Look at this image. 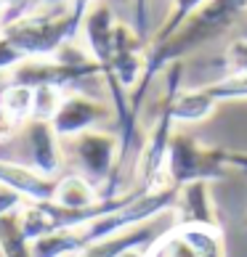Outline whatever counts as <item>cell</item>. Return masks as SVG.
I'll return each mask as SVG.
<instances>
[{
	"label": "cell",
	"instance_id": "3",
	"mask_svg": "<svg viewBox=\"0 0 247 257\" xmlns=\"http://www.w3.org/2000/svg\"><path fill=\"white\" fill-rule=\"evenodd\" d=\"M72 151L77 157L83 178L96 186V191L99 186H107L117 162V138L101 130H88L72 141Z\"/></svg>",
	"mask_w": 247,
	"mask_h": 257
},
{
	"label": "cell",
	"instance_id": "16",
	"mask_svg": "<svg viewBox=\"0 0 247 257\" xmlns=\"http://www.w3.org/2000/svg\"><path fill=\"white\" fill-rule=\"evenodd\" d=\"M64 101V93L59 88H51V85H43V88H35V109H32V119H43L51 122L56 117Z\"/></svg>",
	"mask_w": 247,
	"mask_h": 257
},
{
	"label": "cell",
	"instance_id": "9",
	"mask_svg": "<svg viewBox=\"0 0 247 257\" xmlns=\"http://www.w3.org/2000/svg\"><path fill=\"white\" fill-rule=\"evenodd\" d=\"M215 109V101L207 96L205 88H197V90H181L178 98L173 101V119L178 125H192V122H202L213 114Z\"/></svg>",
	"mask_w": 247,
	"mask_h": 257
},
{
	"label": "cell",
	"instance_id": "10",
	"mask_svg": "<svg viewBox=\"0 0 247 257\" xmlns=\"http://www.w3.org/2000/svg\"><path fill=\"white\" fill-rule=\"evenodd\" d=\"M0 257H32V244L22 231V209L0 217Z\"/></svg>",
	"mask_w": 247,
	"mask_h": 257
},
{
	"label": "cell",
	"instance_id": "18",
	"mask_svg": "<svg viewBox=\"0 0 247 257\" xmlns=\"http://www.w3.org/2000/svg\"><path fill=\"white\" fill-rule=\"evenodd\" d=\"M96 6V0H66V19H69V27H72V35L80 37L83 32V22L88 11Z\"/></svg>",
	"mask_w": 247,
	"mask_h": 257
},
{
	"label": "cell",
	"instance_id": "11",
	"mask_svg": "<svg viewBox=\"0 0 247 257\" xmlns=\"http://www.w3.org/2000/svg\"><path fill=\"white\" fill-rule=\"evenodd\" d=\"M80 249V231H56L32 241V257H74Z\"/></svg>",
	"mask_w": 247,
	"mask_h": 257
},
{
	"label": "cell",
	"instance_id": "14",
	"mask_svg": "<svg viewBox=\"0 0 247 257\" xmlns=\"http://www.w3.org/2000/svg\"><path fill=\"white\" fill-rule=\"evenodd\" d=\"M205 90L215 103L218 101H242L247 98V74H226L223 80L205 85Z\"/></svg>",
	"mask_w": 247,
	"mask_h": 257
},
{
	"label": "cell",
	"instance_id": "8",
	"mask_svg": "<svg viewBox=\"0 0 247 257\" xmlns=\"http://www.w3.org/2000/svg\"><path fill=\"white\" fill-rule=\"evenodd\" d=\"M99 202L101 199H99L96 186L88 183L83 175H66L61 180H56L53 204H59L64 209H88Z\"/></svg>",
	"mask_w": 247,
	"mask_h": 257
},
{
	"label": "cell",
	"instance_id": "21",
	"mask_svg": "<svg viewBox=\"0 0 247 257\" xmlns=\"http://www.w3.org/2000/svg\"><path fill=\"white\" fill-rule=\"evenodd\" d=\"M146 27H149V0H133V30L144 40H146Z\"/></svg>",
	"mask_w": 247,
	"mask_h": 257
},
{
	"label": "cell",
	"instance_id": "5",
	"mask_svg": "<svg viewBox=\"0 0 247 257\" xmlns=\"http://www.w3.org/2000/svg\"><path fill=\"white\" fill-rule=\"evenodd\" d=\"M115 32H117V19L112 14V8L104 3H96L88 11V16H85L80 35L85 37V48H88L91 59L101 66V72H107L112 64Z\"/></svg>",
	"mask_w": 247,
	"mask_h": 257
},
{
	"label": "cell",
	"instance_id": "15",
	"mask_svg": "<svg viewBox=\"0 0 247 257\" xmlns=\"http://www.w3.org/2000/svg\"><path fill=\"white\" fill-rule=\"evenodd\" d=\"M149 257H205V254L199 252L181 231H176V233L165 236V239L149 252Z\"/></svg>",
	"mask_w": 247,
	"mask_h": 257
},
{
	"label": "cell",
	"instance_id": "13",
	"mask_svg": "<svg viewBox=\"0 0 247 257\" xmlns=\"http://www.w3.org/2000/svg\"><path fill=\"white\" fill-rule=\"evenodd\" d=\"M205 3H207V0H173V3H170V16L162 22V27H159V30L154 32V37L149 40V45H151V43H162V40H168V37L173 35L178 27H181L186 19L197 11V8H202Z\"/></svg>",
	"mask_w": 247,
	"mask_h": 257
},
{
	"label": "cell",
	"instance_id": "2",
	"mask_svg": "<svg viewBox=\"0 0 247 257\" xmlns=\"http://www.w3.org/2000/svg\"><path fill=\"white\" fill-rule=\"evenodd\" d=\"M22 151L16 165L32 170L40 178H53L61 165V149H59V136L53 133L51 122L43 119H30L24 122L22 130Z\"/></svg>",
	"mask_w": 247,
	"mask_h": 257
},
{
	"label": "cell",
	"instance_id": "1",
	"mask_svg": "<svg viewBox=\"0 0 247 257\" xmlns=\"http://www.w3.org/2000/svg\"><path fill=\"white\" fill-rule=\"evenodd\" d=\"M162 173L173 186H186V183H194V180L210 183V180L226 178V170H223V162L218 157V151L199 149V144L189 136L170 138Z\"/></svg>",
	"mask_w": 247,
	"mask_h": 257
},
{
	"label": "cell",
	"instance_id": "6",
	"mask_svg": "<svg viewBox=\"0 0 247 257\" xmlns=\"http://www.w3.org/2000/svg\"><path fill=\"white\" fill-rule=\"evenodd\" d=\"M176 212H178V225H205V228H218L213 196H210V183L194 180V183L178 186V199H176Z\"/></svg>",
	"mask_w": 247,
	"mask_h": 257
},
{
	"label": "cell",
	"instance_id": "20",
	"mask_svg": "<svg viewBox=\"0 0 247 257\" xmlns=\"http://www.w3.org/2000/svg\"><path fill=\"white\" fill-rule=\"evenodd\" d=\"M22 53H19L11 43L6 40L3 35H0V72H11L16 64H22Z\"/></svg>",
	"mask_w": 247,
	"mask_h": 257
},
{
	"label": "cell",
	"instance_id": "19",
	"mask_svg": "<svg viewBox=\"0 0 247 257\" xmlns=\"http://www.w3.org/2000/svg\"><path fill=\"white\" fill-rule=\"evenodd\" d=\"M19 209H24V196L19 191H14V188L0 183V217L11 215V212H19Z\"/></svg>",
	"mask_w": 247,
	"mask_h": 257
},
{
	"label": "cell",
	"instance_id": "4",
	"mask_svg": "<svg viewBox=\"0 0 247 257\" xmlns=\"http://www.w3.org/2000/svg\"><path fill=\"white\" fill-rule=\"evenodd\" d=\"M107 117L109 109L104 101L91 98L85 93H69V96H64L56 117L51 119V127L59 138H77L80 133L96 130V125Z\"/></svg>",
	"mask_w": 247,
	"mask_h": 257
},
{
	"label": "cell",
	"instance_id": "22",
	"mask_svg": "<svg viewBox=\"0 0 247 257\" xmlns=\"http://www.w3.org/2000/svg\"><path fill=\"white\" fill-rule=\"evenodd\" d=\"M19 133V122L8 114L3 106H0V144H6V141H11L14 136Z\"/></svg>",
	"mask_w": 247,
	"mask_h": 257
},
{
	"label": "cell",
	"instance_id": "17",
	"mask_svg": "<svg viewBox=\"0 0 247 257\" xmlns=\"http://www.w3.org/2000/svg\"><path fill=\"white\" fill-rule=\"evenodd\" d=\"M223 64L229 74H247V37H236L223 53Z\"/></svg>",
	"mask_w": 247,
	"mask_h": 257
},
{
	"label": "cell",
	"instance_id": "7",
	"mask_svg": "<svg viewBox=\"0 0 247 257\" xmlns=\"http://www.w3.org/2000/svg\"><path fill=\"white\" fill-rule=\"evenodd\" d=\"M151 239V225H136V228H128V231H120L115 236H107L96 244H88L74 254V257H122L125 252L133 249H144Z\"/></svg>",
	"mask_w": 247,
	"mask_h": 257
},
{
	"label": "cell",
	"instance_id": "12",
	"mask_svg": "<svg viewBox=\"0 0 247 257\" xmlns=\"http://www.w3.org/2000/svg\"><path fill=\"white\" fill-rule=\"evenodd\" d=\"M0 106H3L11 117L24 125V122L32 119V109H35V90L27 88V85H16L11 82L8 88L0 93Z\"/></svg>",
	"mask_w": 247,
	"mask_h": 257
}]
</instances>
